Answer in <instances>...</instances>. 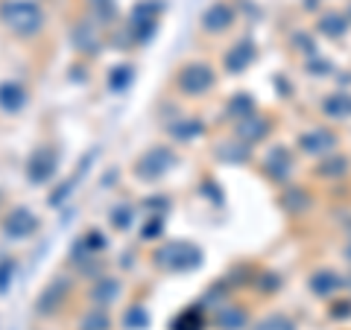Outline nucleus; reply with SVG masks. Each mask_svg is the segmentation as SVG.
Segmentation results:
<instances>
[{"mask_svg": "<svg viewBox=\"0 0 351 330\" xmlns=\"http://www.w3.org/2000/svg\"><path fill=\"white\" fill-rule=\"evenodd\" d=\"M112 225L120 228V231H126V228L132 225V207H129V205L114 207V211H112Z\"/></svg>", "mask_w": 351, "mask_h": 330, "instance_id": "obj_27", "label": "nucleus"}, {"mask_svg": "<svg viewBox=\"0 0 351 330\" xmlns=\"http://www.w3.org/2000/svg\"><path fill=\"white\" fill-rule=\"evenodd\" d=\"M173 330H202V316L196 313V310L182 313V316L173 322Z\"/></svg>", "mask_w": 351, "mask_h": 330, "instance_id": "obj_25", "label": "nucleus"}, {"mask_svg": "<svg viewBox=\"0 0 351 330\" xmlns=\"http://www.w3.org/2000/svg\"><path fill=\"white\" fill-rule=\"evenodd\" d=\"M325 112L331 114V117H348L351 114V97H346V94H337V97H328L325 100Z\"/></svg>", "mask_w": 351, "mask_h": 330, "instance_id": "obj_20", "label": "nucleus"}, {"mask_svg": "<svg viewBox=\"0 0 351 330\" xmlns=\"http://www.w3.org/2000/svg\"><path fill=\"white\" fill-rule=\"evenodd\" d=\"M158 234H161V216L149 219V223L144 225V231H141V237H144V240H156Z\"/></svg>", "mask_w": 351, "mask_h": 330, "instance_id": "obj_33", "label": "nucleus"}, {"mask_svg": "<svg viewBox=\"0 0 351 330\" xmlns=\"http://www.w3.org/2000/svg\"><path fill=\"white\" fill-rule=\"evenodd\" d=\"M252 330H295V325H293V318H287V316H267V318H261V322L252 327Z\"/></svg>", "mask_w": 351, "mask_h": 330, "instance_id": "obj_24", "label": "nucleus"}, {"mask_svg": "<svg viewBox=\"0 0 351 330\" xmlns=\"http://www.w3.org/2000/svg\"><path fill=\"white\" fill-rule=\"evenodd\" d=\"M152 257L167 272H191L196 266H202V251L193 243H184V240H173V243L158 246Z\"/></svg>", "mask_w": 351, "mask_h": 330, "instance_id": "obj_2", "label": "nucleus"}, {"mask_svg": "<svg viewBox=\"0 0 351 330\" xmlns=\"http://www.w3.org/2000/svg\"><path fill=\"white\" fill-rule=\"evenodd\" d=\"M348 260H351V246H348Z\"/></svg>", "mask_w": 351, "mask_h": 330, "instance_id": "obj_35", "label": "nucleus"}, {"mask_svg": "<svg viewBox=\"0 0 351 330\" xmlns=\"http://www.w3.org/2000/svg\"><path fill=\"white\" fill-rule=\"evenodd\" d=\"M170 135L176 140H191L196 135H202V123H199V120H179V123L170 126Z\"/></svg>", "mask_w": 351, "mask_h": 330, "instance_id": "obj_18", "label": "nucleus"}, {"mask_svg": "<svg viewBox=\"0 0 351 330\" xmlns=\"http://www.w3.org/2000/svg\"><path fill=\"white\" fill-rule=\"evenodd\" d=\"M234 147H237V144H228V147H223V149H219V158L237 161V158H246V155H249V152H246V149H240V152H237Z\"/></svg>", "mask_w": 351, "mask_h": 330, "instance_id": "obj_34", "label": "nucleus"}, {"mask_svg": "<svg viewBox=\"0 0 351 330\" xmlns=\"http://www.w3.org/2000/svg\"><path fill=\"white\" fill-rule=\"evenodd\" d=\"M56 167H59V155L53 147H38L36 152L29 155V164H27V175L32 184H44L56 175Z\"/></svg>", "mask_w": 351, "mask_h": 330, "instance_id": "obj_5", "label": "nucleus"}, {"mask_svg": "<svg viewBox=\"0 0 351 330\" xmlns=\"http://www.w3.org/2000/svg\"><path fill=\"white\" fill-rule=\"evenodd\" d=\"M94 9H97V15H100L103 21H112V18H114V12H117L112 0H94Z\"/></svg>", "mask_w": 351, "mask_h": 330, "instance_id": "obj_32", "label": "nucleus"}, {"mask_svg": "<svg viewBox=\"0 0 351 330\" xmlns=\"http://www.w3.org/2000/svg\"><path fill=\"white\" fill-rule=\"evenodd\" d=\"M217 327L219 330H243L246 327V310L237 304H226L217 313Z\"/></svg>", "mask_w": 351, "mask_h": 330, "instance_id": "obj_13", "label": "nucleus"}, {"mask_svg": "<svg viewBox=\"0 0 351 330\" xmlns=\"http://www.w3.org/2000/svg\"><path fill=\"white\" fill-rule=\"evenodd\" d=\"M0 21L15 32V36H36L44 24V15L29 0H6L0 6Z\"/></svg>", "mask_w": 351, "mask_h": 330, "instance_id": "obj_1", "label": "nucleus"}, {"mask_svg": "<svg viewBox=\"0 0 351 330\" xmlns=\"http://www.w3.org/2000/svg\"><path fill=\"white\" fill-rule=\"evenodd\" d=\"M73 44H76L80 50H85V53H97V47H100V38H97L94 27H76Z\"/></svg>", "mask_w": 351, "mask_h": 330, "instance_id": "obj_17", "label": "nucleus"}, {"mask_svg": "<svg viewBox=\"0 0 351 330\" xmlns=\"http://www.w3.org/2000/svg\"><path fill=\"white\" fill-rule=\"evenodd\" d=\"M319 29L325 32V36H343L346 32V18H339V15H325L322 18V24H319Z\"/></svg>", "mask_w": 351, "mask_h": 330, "instance_id": "obj_26", "label": "nucleus"}, {"mask_svg": "<svg viewBox=\"0 0 351 330\" xmlns=\"http://www.w3.org/2000/svg\"><path fill=\"white\" fill-rule=\"evenodd\" d=\"M80 249H91V251H100V249H106V237L100 234V231H91L82 243H80Z\"/></svg>", "mask_w": 351, "mask_h": 330, "instance_id": "obj_31", "label": "nucleus"}, {"mask_svg": "<svg viewBox=\"0 0 351 330\" xmlns=\"http://www.w3.org/2000/svg\"><path fill=\"white\" fill-rule=\"evenodd\" d=\"M287 167H290V164H287V152H284V149H272L269 158H267V170L276 175V179H284V175H287Z\"/></svg>", "mask_w": 351, "mask_h": 330, "instance_id": "obj_22", "label": "nucleus"}, {"mask_svg": "<svg viewBox=\"0 0 351 330\" xmlns=\"http://www.w3.org/2000/svg\"><path fill=\"white\" fill-rule=\"evenodd\" d=\"M176 164H179V158H176L173 149L152 147V149H147L144 155L138 158L135 173H138V179H144V181H156V179H161V175H167Z\"/></svg>", "mask_w": 351, "mask_h": 330, "instance_id": "obj_3", "label": "nucleus"}, {"mask_svg": "<svg viewBox=\"0 0 351 330\" xmlns=\"http://www.w3.org/2000/svg\"><path fill=\"white\" fill-rule=\"evenodd\" d=\"M232 21H234V9L232 6H228V3H214L202 15V27L208 32H223L226 27H232Z\"/></svg>", "mask_w": 351, "mask_h": 330, "instance_id": "obj_10", "label": "nucleus"}, {"mask_svg": "<svg viewBox=\"0 0 351 330\" xmlns=\"http://www.w3.org/2000/svg\"><path fill=\"white\" fill-rule=\"evenodd\" d=\"M12 275H15L12 257H0V292L9 290V283H12Z\"/></svg>", "mask_w": 351, "mask_h": 330, "instance_id": "obj_28", "label": "nucleus"}, {"mask_svg": "<svg viewBox=\"0 0 351 330\" xmlns=\"http://www.w3.org/2000/svg\"><path fill=\"white\" fill-rule=\"evenodd\" d=\"M117 295H120V283L114 278H100L91 290V301L97 307H108L112 301H117Z\"/></svg>", "mask_w": 351, "mask_h": 330, "instance_id": "obj_15", "label": "nucleus"}, {"mask_svg": "<svg viewBox=\"0 0 351 330\" xmlns=\"http://www.w3.org/2000/svg\"><path fill=\"white\" fill-rule=\"evenodd\" d=\"M176 85H179L182 94L199 97L214 88V71L208 68V64H184L179 76H176Z\"/></svg>", "mask_w": 351, "mask_h": 330, "instance_id": "obj_4", "label": "nucleus"}, {"mask_svg": "<svg viewBox=\"0 0 351 330\" xmlns=\"http://www.w3.org/2000/svg\"><path fill=\"white\" fill-rule=\"evenodd\" d=\"M228 112H232V114H240V120H243V117L252 112V100H249L246 94H237L234 100L228 103Z\"/></svg>", "mask_w": 351, "mask_h": 330, "instance_id": "obj_30", "label": "nucleus"}, {"mask_svg": "<svg viewBox=\"0 0 351 330\" xmlns=\"http://www.w3.org/2000/svg\"><path fill=\"white\" fill-rule=\"evenodd\" d=\"M343 173H346V158H331L319 167V175H325V179H334V175H343Z\"/></svg>", "mask_w": 351, "mask_h": 330, "instance_id": "obj_29", "label": "nucleus"}, {"mask_svg": "<svg viewBox=\"0 0 351 330\" xmlns=\"http://www.w3.org/2000/svg\"><path fill=\"white\" fill-rule=\"evenodd\" d=\"M252 59H255V50H252V44L249 41H240V44H234V47L226 53L223 64H226L228 73H240V71L249 68Z\"/></svg>", "mask_w": 351, "mask_h": 330, "instance_id": "obj_12", "label": "nucleus"}, {"mask_svg": "<svg viewBox=\"0 0 351 330\" xmlns=\"http://www.w3.org/2000/svg\"><path fill=\"white\" fill-rule=\"evenodd\" d=\"M147 325H149V313L144 310V307L141 304L129 307L126 316H123V327L126 330H147Z\"/></svg>", "mask_w": 351, "mask_h": 330, "instance_id": "obj_19", "label": "nucleus"}, {"mask_svg": "<svg viewBox=\"0 0 351 330\" xmlns=\"http://www.w3.org/2000/svg\"><path fill=\"white\" fill-rule=\"evenodd\" d=\"M269 131V126H267V120H261V117H243L237 123V138L240 140H246V144H255V140H261L263 135Z\"/></svg>", "mask_w": 351, "mask_h": 330, "instance_id": "obj_14", "label": "nucleus"}, {"mask_svg": "<svg viewBox=\"0 0 351 330\" xmlns=\"http://www.w3.org/2000/svg\"><path fill=\"white\" fill-rule=\"evenodd\" d=\"M108 325H112V322H108V316H106L103 307H94V310L85 313L82 322H80L82 330H108Z\"/></svg>", "mask_w": 351, "mask_h": 330, "instance_id": "obj_21", "label": "nucleus"}, {"mask_svg": "<svg viewBox=\"0 0 351 330\" xmlns=\"http://www.w3.org/2000/svg\"><path fill=\"white\" fill-rule=\"evenodd\" d=\"M334 144H337V138L328 129H311L299 138V147L307 155H325V152L334 149Z\"/></svg>", "mask_w": 351, "mask_h": 330, "instance_id": "obj_9", "label": "nucleus"}, {"mask_svg": "<svg viewBox=\"0 0 351 330\" xmlns=\"http://www.w3.org/2000/svg\"><path fill=\"white\" fill-rule=\"evenodd\" d=\"M36 231H38V219L29 207H12L3 219V234L9 240H27L29 234H36Z\"/></svg>", "mask_w": 351, "mask_h": 330, "instance_id": "obj_7", "label": "nucleus"}, {"mask_svg": "<svg viewBox=\"0 0 351 330\" xmlns=\"http://www.w3.org/2000/svg\"><path fill=\"white\" fill-rule=\"evenodd\" d=\"M339 287H343V278H339V275H334V272H328V269L316 272L313 278H311V290H313L316 295H331V292H337Z\"/></svg>", "mask_w": 351, "mask_h": 330, "instance_id": "obj_16", "label": "nucleus"}, {"mask_svg": "<svg viewBox=\"0 0 351 330\" xmlns=\"http://www.w3.org/2000/svg\"><path fill=\"white\" fill-rule=\"evenodd\" d=\"M68 290H71V283L68 278H53L47 287H44V292L38 295V301H36V313L38 316H50V313H56V307L68 299Z\"/></svg>", "mask_w": 351, "mask_h": 330, "instance_id": "obj_8", "label": "nucleus"}, {"mask_svg": "<svg viewBox=\"0 0 351 330\" xmlns=\"http://www.w3.org/2000/svg\"><path fill=\"white\" fill-rule=\"evenodd\" d=\"M132 82V68L129 64H120V68H114L112 73H108V88L112 91H126Z\"/></svg>", "mask_w": 351, "mask_h": 330, "instance_id": "obj_23", "label": "nucleus"}, {"mask_svg": "<svg viewBox=\"0 0 351 330\" xmlns=\"http://www.w3.org/2000/svg\"><path fill=\"white\" fill-rule=\"evenodd\" d=\"M27 105V91L18 82H0V108L6 114H15Z\"/></svg>", "mask_w": 351, "mask_h": 330, "instance_id": "obj_11", "label": "nucleus"}, {"mask_svg": "<svg viewBox=\"0 0 351 330\" xmlns=\"http://www.w3.org/2000/svg\"><path fill=\"white\" fill-rule=\"evenodd\" d=\"M161 9L158 0H141V3L132 9V27L129 32L135 36V41H147L152 32H156V12Z\"/></svg>", "mask_w": 351, "mask_h": 330, "instance_id": "obj_6", "label": "nucleus"}]
</instances>
